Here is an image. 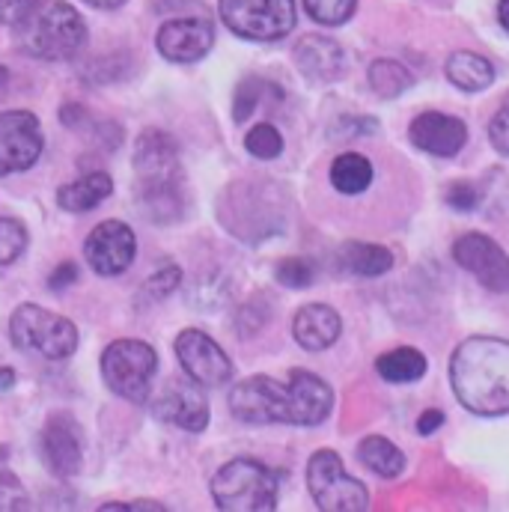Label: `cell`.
<instances>
[{
    "mask_svg": "<svg viewBox=\"0 0 509 512\" xmlns=\"http://www.w3.org/2000/svg\"><path fill=\"white\" fill-rule=\"evenodd\" d=\"M340 265L355 277H382L393 268V254L373 242H346L340 248Z\"/></svg>",
    "mask_w": 509,
    "mask_h": 512,
    "instance_id": "603a6c76",
    "label": "cell"
},
{
    "mask_svg": "<svg viewBox=\"0 0 509 512\" xmlns=\"http://www.w3.org/2000/svg\"><path fill=\"white\" fill-rule=\"evenodd\" d=\"M158 370V355L143 340H117L102 352V379L126 402H146Z\"/></svg>",
    "mask_w": 509,
    "mask_h": 512,
    "instance_id": "8992f818",
    "label": "cell"
},
{
    "mask_svg": "<svg viewBox=\"0 0 509 512\" xmlns=\"http://www.w3.org/2000/svg\"><path fill=\"white\" fill-rule=\"evenodd\" d=\"M379 123L373 117H340L334 123V137H364L373 134Z\"/></svg>",
    "mask_w": 509,
    "mask_h": 512,
    "instance_id": "74e56055",
    "label": "cell"
},
{
    "mask_svg": "<svg viewBox=\"0 0 509 512\" xmlns=\"http://www.w3.org/2000/svg\"><path fill=\"white\" fill-rule=\"evenodd\" d=\"M60 123L69 128H84V123H90V114L84 111V105H63Z\"/></svg>",
    "mask_w": 509,
    "mask_h": 512,
    "instance_id": "b9f144b4",
    "label": "cell"
},
{
    "mask_svg": "<svg viewBox=\"0 0 509 512\" xmlns=\"http://www.w3.org/2000/svg\"><path fill=\"white\" fill-rule=\"evenodd\" d=\"M447 203L459 212H471L480 206V188L474 182H456L447 188Z\"/></svg>",
    "mask_w": 509,
    "mask_h": 512,
    "instance_id": "d590c367",
    "label": "cell"
},
{
    "mask_svg": "<svg viewBox=\"0 0 509 512\" xmlns=\"http://www.w3.org/2000/svg\"><path fill=\"white\" fill-rule=\"evenodd\" d=\"M134 170L140 185H176L182 179L176 140L161 128L140 131L134 146Z\"/></svg>",
    "mask_w": 509,
    "mask_h": 512,
    "instance_id": "5bb4252c",
    "label": "cell"
},
{
    "mask_svg": "<svg viewBox=\"0 0 509 512\" xmlns=\"http://www.w3.org/2000/svg\"><path fill=\"white\" fill-rule=\"evenodd\" d=\"M498 18H501V27L509 30V0H501V3H498Z\"/></svg>",
    "mask_w": 509,
    "mask_h": 512,
    "instance_id": "bcb514c9",
    "label": "cell"
},
{
    "mask_svg": "<svg viewBox=\"0 0 509 512\" xmlns=\"http://www.w3.org/2000/svg\"><path fill=\"white\" fill-rule=\"evenodd\" d=\"M140 209L152 224H176L185 215L182 182L176 185H140Z\"/></svg>",
    "mask_w": 509,
    "mask_h": 512,
    "instance_id": "7402d4cb",
    "label": "cell"
},
{
    "mask_svg": "<svg viewBox=\"0 0 509 512\" xmlns=\"http://www.w3.org/2000/svg\"><path fill=\"white\" fill-rule=\"evenodd\" d=\"M176 358L185 370V376L200 387H224L233 379V361L230 355L203 331L188 328L176 337Z\"/></svg>",
    "mask_w": 509,
    "mask_h": 512,
    "instance_id": "9c48e42d",
    "label": "cell"
},
{
    "mask_svg": "<svg viewBox=\"0 0 509 512\" xmlns=\"http://www.w3.org/2000/svg\"><path fill=\"white\" fill-rule=\"evenodd\" d=\"M367 78H370V90L382 99H396L414 84V75L399 60H387V57L370 63Z\"/></svg>",
    "mask_w": 509,
    "mask_h": 512,
    "instance_id": "4316f807",
    "label": "cell"
},
{
    "mask_svg": "<svg viewBox=\"0 0 509 512\" xmlns=\"http://www.w3.org/2000/svg\"><path fill=\"white\" fill-rule=\"evenodd\" d=\"M450 384L471 414H509V340L468 337L459 343L450 358Z\"/></svg>",
    "mask_w": 509,
    "mask_h": 512,
    "instance_id": "7a4b0ae2",
    "label": "cell"
},
{
    "mask_svg": "<svg viewBox=\"0 0 509 512\" xmlns=\"http://www.w3.org/2000/svg\"><path fill=\"white\" fill-rule=\"evenodd\" d=\"M75 280H78V265H75V262H63V265H57V271L48 277V286L60 292V289H66L69 283H75Z\"/></svg>",
    "mask_w": 509,
    "mask_h": 512,
    "instance_id": "60d3db41",
    "label": "cell"
},
{
    "mask_svg": "<svg viewBox=\"0 0 509 512\" xmlns=\"http://www.w3.org/2000/svg\"><path fill=\"white\" fill-rule=\"evenodd\" d=\"M245 149H248L254 158H259V161H271V158H277V155L283 152V134L271 126V123H259V126H254L248 131Z\"/></svg>",
    "mask_w": 509,
    "mask_h": 512,
    "instance_id": "f546056e",
    "label": "cell"
},
{
    "mask_svg": "<svg viewBox=\"0 0 509 512\" xmlns=\"http://www.w3.org/2000/svg\"><path fill=\"white\" fill-rule=\"evenodd\" d=\"M447 78L465 93H483L495 84V66L474 51H456L447 60Z\"/></svg>",
    "mask_w": 509,
    "mask_h": 512,
    "instance_id": "44dd1931",
    "label": "cell"
},
{
    "mask_svg": "<svg viewBox=\"0 0 509 512\" xmlns=\"http://www.w3.org/2000/svg\"><path fill=\"white\" fill-rule=\"evenodd\" d=\"M45 149V134L30 111H0V164L6 173L30 170Z\"/></svg>",
    "mask_w": 509,
    "mask_h": 512,
    "instance_id": "30bf717a",
    "label": "cell"
},
{
    "mask_svg": "<svg viewBox=\"0 0 509 512\" xmlns=\"http://www.w3.org/2000/svg\"><path fill=\"white\" fill-rule=\"evenodd\" d=\"M358 459L373 471V474H379L384 480H393V477H399L402 471H405V453L393 444V441H387L382 435H367L361 444H358Z\"/></svg>",
    "mask_w": 509,
    "mask_h": 512,
    "instance_id": "cb8c5ba5",
    "label": "cell"
},
{
    "mask_svg": "<svg viewBox=\"0 0 509 512\" xmlns=\"http://www.w3.org/2000/svg\"><path fill=\"white\" fill-rule=\"evenodd\" d=\"M489 140H492V146L501 155H509V102L492 117V123H489Z\"/></svg>",
    "mask_w": 509,
    "mask_h": 512,
    "instance_id": "f35d334b",
    "label": "cell"
},
{
    "mask_svg": "<svg viewBox=\"0 0 509 512\" xmlns=\"http://www.w3.org/2000/svg\"><path fill=\"white\" fill-rule=\"evenodd\" d=\"M27 507H30V498L24 486L12 474L0 471V510H27Z\"/></svg>",
    "mask_w": 509,
    "mask_h": 512,
    "instance_id": "e575fe53",
    "label": "cell"
},
{
    "mask_svg": "<svg viewBox=\"0 0 509 512\" xmlns=\"http://www.w3.org/2000/svg\"><path fill=\"white\" fill-rule=\"evenodd\" d=\"M274 277L286 289H304V286H310L316 280V265L307 256H286V259L277 262Z\"/></svg>",
    "mask_w": 509,
    "mask_h": 512,
    "instance_id": "83f0119b",
    "label": "cell"
},
{
    "mask_svg": "<svg viewBox=\"0 0 509 512\" xmlns=\"http://www.w3.org/2000/svg\"><path fill=\"white\" fill-rule=\"evenodd\" d=\"M408 137L426 155L453 158L468 143V126L459 117H450V114H441V111H426V114L414 117Z\"/></svg>",
    "mask_w": 509,
    "mask_h": 512,
    "instance_id": "e0dca14e",
    "label": "cell"
},
{
    "mask_svg": "<svg viewBox=\"0 0 509 512\" xmlns=\"http://www.w3.org/2000/svg\"><path fill=\"white\" fill-rule=\"evenodd\" d=\"M33 6H36V0H0V24H6V27L21 24Z\"/></svg>",
    "mask_w": 509,
    "mask_h": 512,
    "instance_id": "ab89813d",
    "label": "cell"
},
{
    "mask_svg": "<svg viewBox=\"0 0 509 512\" xmlns=\"http://www.w3.org/2000/svg\"><path fill=\"white\" fill-rule=\"evenodd\" d=\"M441 423H444V414L435 411V408H429V411H423V417L417 420V432H420V435H432Z\"/></svg>",
    "mask_w": 509,
    "mask_h": 512,
    "instance_id": "7bdbcfd3",
    "label": "cell"
},
{
    "mask_svg": "<svg viewBox=\"0 0 509 512\" xmlns=\"http://www.w3.org/2000/svg\"><path fill=\"white\" fill-rule=\"evenodd\" d=\"M453 259L474 274L486 289L509 292V254L483 233H465L453 245Z\"/></svg>",
    "mask_w": 509,
    "mask_h": 512,
    "instance_id": "8fae6325",
    "label": "cell"
},
{
    "mask_svg": "<svg viewBox=\"0 0 509 512\" xmlns=\"http://www.w3.org/2000/svg\"><path fill=\"white\" fill-rule=\"evenodd\" d=\"M331 185L340 194H364L373 185V164L361 152H343L331 164Z\"/></svg>",
    "mask_w": 509,
    "mask_h": 512,
    "instance_id": "d4e9b609",
    "label": "cell"
},
{
    "mask_svg": "<svg viewBox=\"0 0 509 512\" xmlns=\"http://www.w3.org/2000/svg\"><path fill=\"white\" fill-rule=\"evenodd\" d=\"M9 337L18 349H30L48 361H63L78 349V328L39 304H21L12 313Z\"/></svg>",
    "mask_w": 509,
    "mask_h": 512,
    "instance_id": "5b68a950",
    "label": "cell"
},
{
    "mask_svg": "<svg viewBox=\"0 0 509 512\" xmlns=\"http://www.w3.org/2000/svg\"><path fill=\"white\" fill-rule=\"evenodd\" d=\"M334 408V390L310 370H292L286 382L251 376L230 393V411L245 423L319 426Z\"/></svg>",
    "mask_w": 509,
    "mask_h": 512,
    "instance_id": "6da1fadb",
    "label": "cell"
},
{
    "mask_svg": "<svg viewBox=\"0 0 509 512\" xmlns=\"http://www.w3.org/2000/svg\"><path fill=\"white\" fill-rule=\"evenodd\" d=\"M21 51L39 60H72L87 45V24L66 0H36L30 15L15 24Z\"/></svg>",
    "mask_w": 509,
    "mask_h": 512,
    "instance_id": "3957f363",
    "label": "cell"
},
{
    "mask_svg": "<svg viewBox=\"0 0 509 512\" xmlns=\"http://www.w3.org/2000/svg\"><path fill=\"white\" fill-rule=\"evenodd\" d=\"M265 322H268V307H265L262 301H251V304H245L242 313H239V334H242V337H251V334H256Z\"/></svg>",
    "mask_w": 509,
    "mask_h": 512,
    "instance_id": "8d00e7d4",
    "label": "cell"
},
{
    "mask_svg": "<svg viewBox=\"0 0 509 512\" xmlns=\"http://www.w3.org/2000/svg\"><path fill=\"white\" fill-rule=\"evenodd\" d=\"M155 45L170 63H197L215 45V27L209 18H173L158 27Z\"/></svg>",
    "mask_w": 509,
    "mask_h": 512,
    "instance_id": "4fadbf2b",
    "label": "cell"
},
{
    "mask_svg": "<svg viewBox=\"0 0 509 512\" xmlns=\"http://www.w3.org/2000/svg\"><path fill=\"white\" fill-rule=\"evenodd\" d=\"M12 384H15V373H12L9 367H0V393L9 390Z\"/></svg>",
    "mask_w": 509,
    "mask_h": 512,
    "instance_id": "ee69618b",
    "label": "cell"
},
{
    "mask_svg": "<svg viewBox=\"0 0 509 512\" xmlns=\"http://www.w3.org/2000/svg\"><path fill=\"white\" fill-rule=\"evenodd\" d=\"M0 176H6V170H3V164H0Z\"/></svg>",
    "mask_w": 509,
    "mask_h": 512,
    "instance_id": "7dc6e473",
    "label": "cell"
},
{
    "mask_svg": "<svg viewBox=\"0 0 509 512\" xmlns=\"http://www.w3.org/2000/svg\"><path fill=\"white\" fill-rule=\"evenodd\" d=\"M277 492L280 477L256 459H233L212 477V498L224 512L274 510Z\"/></svg>",
    "mask_w": 509,
    "mask_h": 512,
    "instance_id": "277c9868",
    "label": "cell"
},
{
    "mask_svg": "<svg viewBox=\"0 0 509 512\" xmlns=\"http://www.w3.org/2000/svg\"><path fill=\"white\" fill-rule=\"evenodd\" d=\"M376 370L384 382L390 384H411L417 379H423L426 373V358L423 352L411 349V346H402V349H393V352H384L382 358L376 361Z\"/></svg>",
    "mask_w": 509,
    "mask_h": 512,
    "instance_id": "484cf974",
    "label": "cell"
},
{
    "mask_svg": "<svg viewBox=\"0 0 509 512\" xmlns=\"http://www.w3.org/2000/svg\"><path fill=\"white\" fill-rule=\"evenodd\" d=\"M307 489L316 507L325 512H358L370 507V492L361 480L346 474L334 450H319L307 465Z\"/></svg>",
    "mask_w": 509,
    "mask_h": 512,
    "instance_id": "52a82bcc",
    "label": "cell"
},
{
    "mask_svg": "<svg viewBox=\"0 0 509 512\" xmlns=\"http://www.w3.org/2000/svg\"><path fill=\"white\" fill-rule=\"evenodd\" d=\"M355 6L358 0H304V9L310 12V18L325 27L346 24L355 15Z\"/></svg>",
    "mask_w": 509,
    "mask_h": 512,
    "instance_id": "4dcf8cb0",
    "label": "cell"
},
{
    "mask_svg": "<svg viewBox=\"0 0 509 512\" xmlns=\"http://www.w3.org/2000/svg\"><path fill=\"white\" fill-rule=\"evenodd\" d=\"M295 66L313 84H334L346 72V51L328 36H304L295 45Z\"/></svg>",
    "mask_w": 509,
    "mask_h": 512,
    "instance_id": "ac0fdd59",
    "label": "cell"
},
{
    "mask_svg": "<svg viewBox=\"0 0 509 512\" xmlns=\"http://www.w3.org/2000/svg\"><path fill=\"white\" fill-rule=\"evenodd\" d=\"M224 24L251 42H277L295 30V0H218Z\"/></svg>",
    "mask_w": 509,
    "mask_h": 512,
    "instance_id": "ba28073f",
    "label": "cell"
},
{
    "mask_svg": "<svg viewBox=\"0 0 509 512\" xmlns=\"http://www.w3.org/2000/svg\"><path fill=\"white\" fill-rule=\"evenodd\" d=\"M128 75V57L126 54H114V57H99L84 69V78L93 84H114L123 81Z\"/></svg>",
    "mask_w": 509,
    "mask_h": 512,
    "instance_id": "d6a6232c",
    "label": "cell"
},
{
    "mask_svg": "<svg viewBox=\"0 0 509 512\" xmlns=\"http://www.w3.org/2000/svg\"><path fill=\"white\" fill-rule=\"evenodd\" d=\"M343 334L340 313L328 304H304L292 319V337L307 352L331 349Z\"/></svg>",
    "mask_w": 509,
    "mask_h": 512,
    "instance_id": "d6986e66",
    "label": "cell"
},
{
    "mask_svg": "<svg viewBox=\"0 0 509 512\" xmlns=\"http://www.w3.org/2000/svg\"><path fill=\"white\" fill-rule=\"evenodd\" d=\"M114 179L108 173H87L57 191V203L66 212H90L96 209L105 197H111Z\"/></svg>",
    "mask_w": 509,
    "mask_h": 512,
    "instance_id": "ffe728a7",
    "label": "cell"
},
{
    "mask_svg": "<svg viewBox=\"0 0 509 512\" xmlns=\"http://www.w3.org/2000/svg\"><path fill=\"white\" fill-rule=\"evenodd\" d=\"M179 283H182V271L176 265H167V268H158L155 274H149L140 292H143L146 301H161L170 292H176Z\"/></svg>",
    "mask_w": 509,
    "mask_h": 512,
    "instance_id": "836d02e7",
    "label": "cell"
},
{
    "mask_svg": "<svg viewBox=\"0 0 509 512\" xmlns=\"http://www.w3.org/2000/svg\"><path fill=\"white\" fill-rule=\"evenodd\" d=\"M39 450L54 477H60V480L75 477L84 462V432H81L78 420L69 414L48 417V423L42 429Z\"/></svg>",
    "mask_w": 509,
    "mask_h": 512,
    "instance_id": "7c38bea8",
    "label": "cell"
},
{
    "mask_svg": "<svg viewBox=\"0 0 509 512\" xmlns=\"http://www.w3.org/2000/svg\"><path fill=\"white\" fill-rule=\"evenodd\" d=\"M271 90H277V87H274V84H268V81H262V78H245V81L236 87L233 120H236V123H245V120L254 114L256 108H259L262 96H265V93H271Z\"/></svg>",
    "mask_w": 509,
    "mask_h": 512,
    "instance_id": "f1b7e54d",
    "label": "cell"
},
{
    "mask_svg": "<svg viewBox=\"0 0 509 512\" xmlns=\"http://www.w3.org/2000/svg\"><path fill=\"white\" fill-rule=\"evenodd\" d=\"M152 414L185 432H203L209 426V402L197 382H170L152 402Z\"/></svg>",
    "mask_w": 509,
    "mask_h": 512,
    "instance_id": "2e32d148",
    "label": "cell"
},
{
    "mask_svg": "<svg viewBox=\"0 0 509 512\" xmlns=\"http://www.w3.org/2000/svg\"><path fill=\"white\" fill-rule=\"evenodd\" d=\"M27 248V230L15 218H0V265L15 262Z\"/></svg>",
    "mask_w": 509,
    "mask_h": 512,
    "instance_id": "1f68e13d",
    "label": "cell"
},
{
    "mask_svg": "<svg viewBox=\"0 0 509 512\" xmlns=\"http://www.w3.org/2000/svg\"><path fill=\"white\" fill-rule=\"evenodd\" d=\"M134 251H137V242H134V233L131 227L123 221H105L99 224L87 242H84V254L87 262L96 274L102 277H117L123 274L128 265L134 262Z\"/></svg>",
    "mask_w": 509,
    "mask_h": 512,
    "instance_id": "9a60e30c",
    "label": "cell"
},
{
    "mask_svg": "<svg viewBox=\"0 0 509 512\" xmlns=\"http://www.w3.org/2000/svg\"><path fill=\"white\" fill-rule=\"evenodd\" d=\"M84 3H90V6H96V9H120L126 0H84Z\"/></svg>",
    "mask_w": 509,
    "mask_h": 512,
    "instance_id": "f6af8a7d",
    "label": "cell"
}]
</instances>
